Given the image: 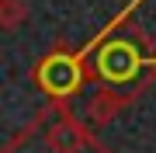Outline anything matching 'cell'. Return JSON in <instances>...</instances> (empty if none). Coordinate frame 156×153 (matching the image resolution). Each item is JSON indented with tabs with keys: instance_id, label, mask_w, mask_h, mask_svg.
I'll list each match as a JSON object with an SVG mask.
<instances>
[{
	"instance_id": "7a4b0ae2",
	"label": "cell",
	"mask_w": 156,
	"mask_h": 153,
	"mask_svg": "<svg viewBox=\"0 0 156 153\" xmlns=\"http://www.w3.org/2000/svg\"><path fill=\"white\" fill-rule=\"evenodd\" d=\"M97 70H101L104 80H132L135 70H139V52L128 42H111V46L101 49Z\"/></svg>"
},
{
	"instance_id": "6da1fadb",
	"label": "cell",
	"mask_w": 156,
	"mask_h": 153,
	"mask_svg": "<svg viewBox=\"0 0 156 153\" xmlns=\"http://www.w3.org/2000/svg\"><path fill=\"white\" fill-rule=\"evenodd\" d=\"M38 84L49 94H56V97L76 91L80 87V63L73 56H52V59H45L42 70H38Z\"/></svg>"
}]
</instances>
